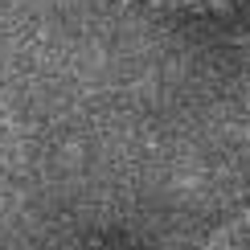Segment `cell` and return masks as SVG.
<instances>
[{"label": "cell", "mask_w": 250, "mask_h": 250, "mask_svg": "<svg viewBox=\"0 0 250 250\" xmlns=\"http://www.w3.org/2000/svg\"><path fill=\"white\" fill-rule=\"evenodd\" d=\"M242 230H250V205H242V209H238V213H234L226 226H217V230H213L209 238H205V242L197 246V250H226V246H230V242H234V238L242 234Z\"/></svg>", "instance_id": "1"}, {"label": "cell", "mask_w": 250, "mask_h": 250, "mask_svg": "<svg viewBox=\"0 0 250 250\" xmlns=\"http://www.w3.org/2000/svg\"><path fill=\"white\" fill-rule=\"evenodd\" d=\"M144 4H152V8H160V13H172V0H144Z\"/></svg>", "instance_id": "2"}]
</instances>
